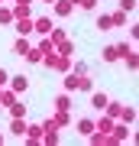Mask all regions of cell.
Listing matches in <instances>:
<instances>
[{"label": "cell", "instance_id": "17", "mask_svg": "<svg viewBox=\"0 0 139 146\" xmlns=\"http://www.w3.org/2000/svg\"><path fill=\"white\" fill-rule=\"evenodd\" d=\"M120 110H123V104H120V101H107V107H103V114H107L110 120H117V117H120Z\"/></svg>", "mask_w": 139, "mask_h": 146}, {"label": "cell", "instance_id": "20", "mask_svg": "<svg viewBox=\"0 0 139 146\" xmlns=\"http://www.w3.org/2000/svg\"><path fill=\"white\" fill-rule=\"evenodd\" d=\"M10 10H13V20H26V16H29V7L26 3H13Z\"/></svg>", "mask_w": 139, "mask_h": 146}, {"label": "cell", "instance_id": "22", "mask_svg": "<svg viewBox=\"0 0 139 146\" xmlns=\"http://www.w3.org/2000/svg\"><path fill=\"white\" fill-rule=\"evenodd\" d=\"M97 29H100V33L113 29V23H110V13H100V16H97Z\"/></svg>", "mask_w": 139, "mask_h": 146}, {"label": "cell", "instance_id": "16", "mask_svg": "<svg viewBox=\"0 0 139 146\" xmlns=\"http://www.w3.org/2000/svg\"><path fill=\"white\" fill-rule=\"evenodd\" d=\"M78 91H84V94L94 91V78L91 75H78Z\"/></svg>", "mask_w": 139, "mask_h": 146}, {"label": "cell", "instance_id": "13", "mask_svg": "<svg viewBox=\"0 0 139 146\" xmlns=\"http://www.w3.org/2000/svg\"><path fill=\"white\" fill-rule=\"evenodd\" d=\"M13 101H20V94H16V91H10V88L0 91V107H10Z\"/></svg>", "mask_w": 139, "mask_h": 146}, {"label": "cell", "instance_id": "33", "mask_svg": "<svg viewBox=\"0 0 139 146\" xmlns=\"http://www.w3.org/2000/svg\"><path fill=\"white\" fill-rule=\"evenodd\" d=\"M13 3H26V7H32V0H13Z\"/></svg>", "mask_w": 139, "mask_h": 146}, {"label": "cell", "instance_id": "35", "mask_svg": "<svg viewBox=\"0 0 139 146\" xmlns=\"http://www.w3.org/2000/svg\"><path fill=\"white\" fill-rule=\"evenodd\" d=\"M0 146H3V133H0Z\"/></svg>", "mask_w": 139, "mask_h": 146}, {"label": "cell", "instance_id": "25", "mask_svg": "<svg viewBox=\"0 0 139 146\" xmlns=\"http://www.w3.org/2000/svg\"><path fill=\"white\" fill-rule=\"evenodd\" d=\"M39 143H49V146H55V143H58V130H52V127H49V130L42 133V140H39Z\"/></svg>", "mask_w": 139, "mask_h": 146}, {"label": "cell", "instance_id": "14", "mask_svg": "<svg viewBox=\"0 0 139 146\" xmlns=\"http://www.w3.org/2000/svg\"><path fill=\"white\" fill-rule=\"evenodd\" d=\"M52 10H55L58 16H71V10H74V7L68 3V0H55V3H52Z\"/></svg>", "mask_w": 139, "mask_h": 146}, {"label": "cell", "instance_id": "19", "mask_svg": "<svg viewBox=\"0 0 139 146\" xmlns=\"http://www.w3.org/2000/svg\"><path fill=\"white\" fill-rule=\"evenodd\" d=\"M126 20H129V13H123V10H113V13H110V23H113V29H117V26H126Z\"/></svg>", "mask_w": 139, "mask_h": 146}, {"label": "cell", "instance_id": "24", "mask_svg": "<svg viewBox=\"0 0 139 146\" xmlns=\"http://www.w3.org/2000/svg\"><path fill=\"white\" fill-rule=\"evenodd\" d=\"M49 39H52V42H55V46H58V42H62V39H68V33H65L62 26H52V33H49Z\"/></svg>", "mask_w": 139, "mask_h": 146}, {"label": "cell", "instance_id": "6", "mask_svg": "<svg viewBox=\"0 0 139 146\" xmlns=\"http://www.w3.org/2000/svg\"><path fill=\"white\" fill-rule=\"evenodd\" d=\"M42 58H45V52H42L39 46H29V52L23 55V62H29V65H42Z\"/></svg>", "mask_w": 139, "mask_h": 146}, {"label": "cell", "instance_id": "37", "mask_svg": "<svg viewBox=\"0 0 139 146\" xmlns=\"http://www.w3.org/2000/svg\"><path fill=\"white\" fill-rule=\"evenodd\" d=\"M7 3H10V0H7Z\"/></svg>", "mask_w": 139, "mask_h": 146}, {"label": "cell", "instance_id": "36", "mask_svg": "<svg viewBox=\"0 0 139 146\" xmlns=\"http://www.w3.org/2000/svg\"><path fill=\"white\" fill-rule=\"evenodd\" d=\"M3 3H7V0H0V7H3Z\"/></svg>", "mask_w": 139, "mask_h": 146}, {"label": "cell", "instance_id": "11", "mask_svg": "<svg viewBox=\"0 0 139 146\" xmlns=\"http://www.w3.org/2000/svg\"><path fill=\"white\" fill-rule=\"evenodd\" d=\"M107 94H103V91H91V107H97V110H103V107H107Z\"/></svg>", "mask_w": 139, "mask_h": 146}, {"label": "cell", "instance_id": "8", "mask_svg": "<svg viewBox=\"0 0 139 146\" xmlns=\"http://www.w3.org/2000/svg\"><path fill=\"white\" fill-rule=\"evenodd\" d=\"M55 55H65V58H71V55H74V42H71V39H62V42L55 46Z\"/></svg>", "mask_w": 139, "mask_h": 146}, {"label": "cell", "instance_id": "29", "mask_svg": "<svg viewBox=\"0 0 139 146\" xmlns=\"http://www.w3.org/2000/svg\"><path fill=\"white\" fill-rule=\"evenodd\" d=\"M133 117H136V110H133V107H123L117 120H123V123H133Z\"/></svg>", "mask_w": 139, "mask_h": 146}, {"label": "cell", "instance_id": "3", "mask_svg": "<svg viewBox=\"0 0 139 146\" xmlns=\"http://www.w3.org/2000/svg\"><path fill=\"white\" fill-rule=\"evenodd\" d=\"M13 29H16V36H32V16H26V20H13Z\"/></svg>", "mask_w": 139, "mask_h": 146}, {"label": "cell", "instance_id": "15", "mask_svg": "<svg viewBox=\"0 0 139 146\" xmlns=\"http://www.w3.org/2000/svg\"><path fill=\"white\" fill-rule=\"evenodd\" d=\"M13 52H16V55H26V52H29V36H16Z\"/></svg>", "mask_w": 139, "mask_h": 146}, {"label": "cell", "instance_id": "27", "mask_svg": "<svg viewBox=\"0 0 139 146\" xmlns=\"http://www.w3.org/2000/svg\"><path fill=\"white\" fill-rule=\"evenodd\" d=\"M65 91H78V75H74V72L65 75Z\"/></svg>", "mask_w": 139, "mask_h": 146}, {"label": "cell", "instance_id": "12", "mask_svg": "<svg viewBox=\"0 0 139 146\" xmlns=\"http://www.w3.org/2000/svg\"><path fill=\"white\" fill-rule=\"evenodd\" d=\"M10 133H13V136H26V123H23V117H10Z\"/></svg>", "mask_w": 139, "mask_h": 146}, {"label": "cell", "instance_id": "23", "mask_svg": "<svg viewBox=\"0 0 139 146\" xmlns=\"http://www.w3.org/2000/svg\"><path fill=\"white\" fill-rule=\"evenodd\" d=\"M55 110H71V98L68 94H58L55 98Z\"/></svg>", "mask_w": 139, "mask_h": 146}, {"label": "cell", "instance_id": "26", "mask_svg": "<svg viewBox=\"0 0 139 146\" xmlns=\"http://www.w3.org/2000/svg\"><path fill=\"white\" fill-rule=\"evenodd\" d=\"M7 110H10V117H26V104H20V101H13Z\"/></svg>", "mask_w": 139, "mask_h": 146}, {"label": "cell", "instance_id": "4", "mask_svg": "<svg viewBox=\"0 0 139 146\" xmlns=\"http://www.w3.org/2000/svg\"><path fill=\"white\" fill-rule=\"evenodd\" d=\"M32 29H36V36H49L52 33V20L49 16H36L32 20Z\"/></svg>", "mask_w": 139, "mask_h": 146}, {"label": "cell", "instance_id": "5", "mask_svg": "<svg viewBox=\"0 0 139 146\" xmlns=\"http://www.w3.org/2000/svg\"><path fill=\"white\" fill-rule=\"evenodd\" d=\"M42 133H45V127H42V123H32V127H26V143H32V146H36V143L42 140Z\"/></svg>", "mask_w": 139, "mask_h": 146}, {"label": "cell", "instance_id": "32", "mask_svg": "<svg viewBox=\"0 0 139 146\" xmlns=\"http://www.w3.org/2000/svg\"><path fill=\"white\" fill-rule=\"evenodd\" d=\"M7 84H10V72H7V68H0V88H7Z\"/></svg>", "mask_w": 139, "mask_h": 146}, {"label": "cell", "instance_id": "7", "mask_svg": "<svg viewBox=\"0 0 139 146\" xmlns=\"http://www.w3.org/2000/svg\"><path fill=\"white\" fill-rule=\"evenodd\" d=\"M26 88H29V78H26V75H10V91L23 94Z\"/></svg>", "mask_w": 139, "mask_h": 146}, {"label": "cell", "instance_id": "28", "mask_svg": "<svg viewBox=\"0 0 139 146\" xmlns=\"http://www.w3.org/2000/svg\"><path fill=\"white\" fill-rule=\"evenodd\" d=\"M36 46H39V49H42V52H55V42H52V39H49V36H42V39H39V42H36Z\"/></svg>", "mask_w": 139, "mask_h": 146}, {"label": "cell", "instance_id": "2", "mask_svg": "<svg viewBox=\"0 0 139 146\" xmlns=\"http://www.w3.org/2000/svg\"><path fill=\"white\" fill-rule=\"evenodd\" d=\"M107 136H110L113 143H126V140H129V123H123V120H120V123H113Z\"/></svg>", "mask_w": 139, "mask_h": 146}, {"label": "cell", "instance_id": "30", "mask_svg": "<svg viewBox=\"0 0 139 146\" xmlns=\"http://www.w3.org/2000/svg\"><path fill=\"white\" fill-rule=\"evenodd\" d=\"M123 62H126V68H129V72H136V68H139V55H136V52H129Z\"/></svg>", "mask_w": 139, "mask_h": 146}, {"label": "cell", "instance_id": "9", "mask_svg": "<svg viewBox=\"0 0 139 146\" xmlns=\"http://www.w3.org/2000/svg\"><path fill=\"white\" fill-rule=\"evenodd\" d=\"M52 123H55L58 130H65V127L71 123V114H68V110H55V117H52Z\"/></svg>", "mask_w": 139, "mask_h": 146}, {"label": "cell", "instance_id": "21", "mask_svg": "<svg viewBox=\"0 0 139 146\" xmlns=\"http://www.w3.org/2000/svg\"><path fill=\"white\" fill-rule=\"evenodd\" d=\"M0 26H13V10L10 7H0Z\"/></svg>", "mask_w": 139, "mask_h": 146}, {"label": "cell", "instance_id": "18", "mask_svg": "<svg viewBox=\"0 0 139 146\" xmlns=\"http://www.w3.org/2000/svg\"><path fill=\"white\" fill-rule=\"evenodd\" d=\"M78 133H81V136H91V133H94V120H91V117L78 120Z\"/></svg>", "mask_w": 139, "mask_h": 146}, {"label": "cell", "instance_id": "10", "mask_svg": "<svg viewBox=\"0 0 139 146\" xmlns=\"http://www.w3.org/2000/svg\"><path fill=\"white\" fill-rule=\"evenodd\" d=\"M71 58H65V55H55V65H52V68H55V72H62V75H68V72H71Z\"/></svg>", "mask_w": 139, "mask_h": 146}, {"label": "cell", "instance_id": "34", "mask_svg": "<svg viewBox=\"0 0 139 146\" xmlns=\"http://www.w3.org/2000/svg\"><path fill=\"white\" fill-rule=\"evenodd\" d=\"M42 3H55V0H42Z\"/></svg>", "mask_w": 139, "mask_h": 146}, {"label": "cell", "instance_id": "1", "mask_svg": "<svg viewBox=\"0 0 139 146\" xmlns=\"http://www.w3.org/2000/svg\"><path fill=\"white\" fill-rule=\"evenodd\" d=\"M129 52H133V46H129V42H117V46H107V49H103L100 58H103V62H123Z\"/></svg>", "mask_w": 139, "mask_h": 146}, {"label": "cell", "instance_id": "31", "mask_svg": "<svg viewBox=\"0 0 139 146\" xmlns=\"http://www.w3.org/2000/svg\"><path fill=\"white\" fill-rule=\"evenodd\" d=\"M120 10H123V13H133L136 10V0H120Z\"/></svg>", "mask_w": 139, "mask_h": 146}]
</instances>
